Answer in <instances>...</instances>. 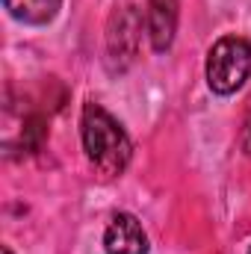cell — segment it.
<instances>
[{
    "mask_svg": "<svg viewBox=\"0 0 251 254\" xmlns=\"http://www.w3.org/2000/svg\"><path fill=\"white\" fill-rule=\"evenodd\" d=\"M80 133H83V148H86L89 163L104 178H119L127 169L130 154H133L130 136L101 104H86L83 107Z\"/></svg>",
    "mask_w": 251,
    "mask_h": 254,
    "instance_id": "6da1fadb",
    "label": "cell"
},
{
    "mask_svg": "<svg viewBox=\"0 0 251 254\" xmlns=\"http://www.w3.org/2000/svg\"><path fill=\"white\" fill-rule=\"evenodd\" d=\"M251 74V42L240 36H225L210 48L207 83L216 95H234Z\"/></svg>",
    "mask_w": 251,
    "mask_h": 254,
    "instance_id": "7a4b0ae2",
    "label": "cell"
},
{
    "mask_svg": "<svg viewBox=\"0 0 251 254\" xmlns=\"http://www.w3.org/2000/svg\"><path fill=\"white\" fill-rule=\"evenodd\" d=\"M139 36H142V15L136 6L116 9L107 27V63L113 71H127L139 54Z\"/></svg>",
    "mask_w": 251,
    "mask_h": 254,
    "instance_id": "3957f363",
    "label": "cell"
},
{
    "mask_svg": "<svg viewBox=\"0 0 251 254\" xmlns=\"http://www.w3.org/2000/svg\"><path fill=\"white\" fill-rule=\"evenodd\" d=\"M104 246L107 254H148V237L136 216L119 213L104 234Z\"/></svg>",
    "mask_w": 251,
    "mask_h": 254,
    "instance_id": "277c9868",
    "label": "cell"
},
{
    "mask_svg": "<svg viewBox=\"0 0 251 254\" xmlns=\"http://www.w3.org/2000/svg\"><path fill=\"white\" fill-rule=\"evenodd\" d=\"M178 30V0H148V36L154 51H169Z\"/></svg>",
    "mask_w": 251,
    "mask_h": 254,
    "instance_id": "5b68a950",
    "label": "cell"
},
{
    "mask_svg": "<svg viewBox=\"0 0 251 254\" xmlns=\"http://www.w3.org/2000/svg\"><path fill=\"white\" fill-rule=\"evenodd\" d=\"M6 12L21 21V24H33V27H42L48 21L57 18L63 0H3Z\"/></svg>",
    "mask_w": 251,
    "mask_h": 254,
    "instance_id": "8992f818",
    "label": "cell"
},
{
    "mask_svg": "<svg viewBox=\"0 0 251 254\" xmlns=\"http://www.w3.org/2000/svg\"><path fill=\"white\" fill-rule=\"evenodd\" d=\"M243 145L251 154V107H249V116H246V127H243Z\"/></svg>",
    "mask_w": 251,
    "mask_h": 254,
    "instance_id": "52a82bcc",
    "label": "cell"
},
{
    "mask_svg": "<svg viewBox=\"0 0 251 254\" xmlns=\"http://www.w3.org/2000/svg\"><path fill=\"white\" fill-rule=\"evenodd\" d=\"M3 254H12V249H9V246H3Z\"/></svg>",
    "mask_w": 251,
    "mask_h": 254,
    "instance_id": "ba28073f",
    "label": "cell"
},
{
    "mask_svg": "<svg viewBox=\"0 0 251 254\" xmlns=\"http://www.w3.org/2000/svg\"><path fill=\"white\" fill-rule=\"evenodd\" d=\"M249 254H251V252H249Z\"/></svg>",
    "mask_w": 251,
    "mask_h": 254,
    "instance_id": "9c48e42d",
    "label": "cell"
}]
</instances>
